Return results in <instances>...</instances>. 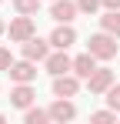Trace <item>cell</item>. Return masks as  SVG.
I'll use <instances>...</instances> for the list:
<instances>
[{
  "mask_svg": "<svg viewBox=\"0 0 120 124\" xmlns=\"http://www.w3.org/2000/svg\"><path fill=\"white\" fill-rule=\"evenodd\" d=\"M97 61H110V57H117V37L113 34H107V30H100L90 37V47H87Z\"/></svg>",
  "mask_w": 120,
  "mask_h": 124,
  "instance_id": "6da1fadb",
  "label": "cell"
},
{
  "mask_svg": "<svg viewBox=\"0 0 120 124\" xmlns=\"http://www.w3.org/2000/svg\"><path fill=\"white\" fill-rule=\"evenodd\" d=\"M7 34H10V40L13 44H23L33 37V20H30V14H20V17H13V20L7 23Z\"/></svg>",
  "mask_w": 120,
  "mask_h": 124,
  "instance_id": "7a4b0ae2",
  "label": "cell"
},
{
  "mask_svg": "<svg viewBox=\"0 0 120 124\" xmlns=\"http://www.w3.org/2000/svg\"><path fill=\"white\" fill-rule=\"evenodd\" d=\"M110 84H113V70H107V67H97V70L87 77L90 94H107V91H110Z\"/></svg>",
  "mask_w": 120,
  "mask_h": 124,
  "instance_id": "3957f363",
  "label": "cell"
},
{
  "mask_svg": "<svg viewBox=\"0 0 120 124\" xmlns=\"http://www.w3.org/2000/svg\"><path fill=\"white\" fill-rule=\"evenodd\" d=\"M77 117V107H73V101L70 97H57V101L50 104V121H73Z\"/></svg>",
  "mask_w": 120,
  "mask_h": 124,
  "instance_id": "277c9868",
  "label": "cell"
},
{
  "mask_svg": "<svg viewBox=\"0 0 120 124\" xmlns=\"http://www.w3.org/2000/svg\"><path fill=\"white\" fill-rule=\"evenodd\" d=\"M23 57L27 61H47L50 57V40H40V37L23 40Z\"/></svg>",
  "mask_w": 120,
  "mask_h": 124,
  "instance_id": "5b68a950",
  "label": "cell"
},
{
  "mask_svg": "<svg viewBox=\"0 0 120 124\" xmlns=\"http://www.w3.org/2000/svg\"><path fill=\"white\" fill-rule=\"evenodd\" d=\"M43 64H47V74H53V77H57V74H70V70H73V61L67 57V50H53Z\"/></svg>",
  "mask_w": 120,
  "mask_h": 124,
  "instance_id": "8992f818",
  "label": "cell"
},
{
  "mask_svg": "<svg viewBox=\"0 0 120 124\" xmlns=\"http://www.w3.org/2000/svg\"><path fill=\"white\" fill-rule=\"evenodd\" d=\"M37 61H17V64H10V81H17V84H30L33 77H37V67H33Z\"/></svg>",
  "mask_w": 120,
  "mask_h": 124,
  "instance_id": "52a82bcc",
  "label": "cell"
},
{
  "mask_svg": "<svg viewBox=\"0 0 120 124\" xmlns=\"http://www.w3.org/2000/svg\"><path fill=\"white\" fill-rule=\"evenodd\" d=\"M77 91H80L77 74H57V77H53V94H57V97H73Z\"/></svg>",
  "mask_w": 120,
  "mask_h": 124,
  "instance_id": "ba28073f",
  "label": "cell"
},
{
  "mask_svg": "<svg viewBox=\"0 0 120 124\" xmlns=\"http://www.w3.org/2000/svg\"><path fill=\"white\" fill-rule=\"evenodd\" d=\"M73 40H77V30H73L70 23H60L57 30L50 34V47H53V50H67Z\"/></svg>",
  "mask_w": 120,
  "mask_h": 124,
  "instance_id": "9c48e42d",
  "label": "cell"
},
{
  "mask_svg": "<svg viewBox=\"0 0 120 124\" xmlns=\"http://www.w3.org/2000/svg\"><path fill=\"white\" fill-rule=\"evenodd\" d=\"M77 3H70V0H53V7H50V17L57 23H70L73 17H77Z\"/></svg>",
  "mask_w": 120,
  "mask_h": 124,
  "instance_id": "30bf717a",
  "label": "cell"
},
{
  "mask_svg": "<svg viewBox=\"0 0 120 124\" xmlns=\"http://www.w3.org/2000/svg\"><path fill=\"white\" fill-rule=\"evenodd\" d=\"M33 97H37V94H33V87H30V84H17V87L10 91V104L20 107V111H27V107L33 104Z\"/></svg>",
  "mask_w": 120,
  "mask_h": 124,
  "instance_id": "8fae6325",
  "label": "cell"
},
{
  "mask_svg": "<svg viewBox=\"0 0 120 124\" xmlns=\"http://www.w3.org/2000/svg\"><path fill=\"white\" fill-rule=\"evenodd\" d=\"M93 70H97V57H93L90 50H87V54H80V57H73V74H77V77L87 81Z\"/></svg>",
  "mask_w": 120,
  "mask_h": 124,
  "instance_id": "7c38bea8",
  "label": "cell"
},
{
  "mask_svg": "<svg viewBox=\"0 0 120 124\" xmlns=\"http://www.w3.org/2000/svg\"><path fill=\"white\" fill-rule=\"evenodd\" d=\"M100 27H103L107 34H113V37H120V10H107V14L100 17Z\"/></svg>",
  "mask_w": 120,
  "mask_h": 124,
  "instance_id": "4fadbf2b",
  "label": "cell"
},
{
  "mask_svg": "<svg viewBox=\"0 0 120 124\" xmlns=\"http://www.w3.org/2000/svg\"><path fill=\"white\" fill-rule=\"evenodd\" d=\"M23 121H27V124H43V121H50V111H40V107L30 104V107L23 111Z\"/></svg>",
  "mask_w": 120,
  "mask_h": 124,
  "instance_id": "5bb4252c",
  "label": "cell"
},
{
  "mask_svg": "<svg viewBox=\"0 0 120 124\" xmlns=\"http://www.w3.org/2000/svg\"><path fill=\"white\" fill-rule=\"evenodd\" d=\"M13 7H17V14H37L40 0H13Z\"/></svg>",
  "mask_w": 120,
  "mask_h": 124,
  "instance_id": "9a60e30c",
  "label": "cell"
},
{
  "mask_svg": "<svg viewBox=\"0 0 120 124\" xmlns=\"http://www.w3.org/2000/svg\"><path fill=\"white\" fill-rule=\"evenodd\" d=\"M107 104L120 114V84H110V91H107Z\"/></svg>",
  "mask_w": 120,
  "mask_h": 124,
  "instance_id": "2e32d148",
  "label": "cell"
},
{
  "mask_svg": "<svg viewBox=\"0 0 120 124\" xmlns=\"http://www.w3.org/2000/svg\"><path fill=\"white\" fill-rule=\"evenodd\" d=\"M103 3V0H77V7L83 10V14H97V7Z\"/></svg>",
  "mask_w": 120,
  "mask_h": 124,
  "instance_id": "e0dca14e",
  "label": "cell"
},
{
  "mask_svg": "<svg viewBox=\"0 0 120 124\" xmlns=\"http://www.w3.org/2000/svg\"><path fill=\"white\" fill-rule=\"evenodd\" d=\"M113 117H117V111H113V107H110V111H97V114H93V121H97V124H107V121H113Z\"/></svg>",
  "mask_w": 120,
  "mask_h": 124,
  "instance_id": "ac0fdd59",
  "label": "cell"
},
{
  "mask_svg": "<svg viewBox=\"0 0 120 124\" xmlns=\"http://www.w3.org/2000/svg\"><path fill=\"white\" fill-rule=\"evenodd\" d=\"M10 64H13L10 50H7V47H0V70H10Z\"/></svg>",
  "mask_w": 120,
  "mask_h": 124,
  "instance_id": "d6986e66",
  "label": "cell"
},
{
  "mask_svg": "<svg viewBox=\"0 0 120 124\" xmlns=\"http://www.w3.org/2000/svg\"><path fill=\"white\" fill-rule=\"evenodd\" d=\"M103 7L107 10H120V0H103Z\"/></svg>",
  "mask_w": 120,
  "mask_h": 124,
  "instance_id": "ffe728a7",
  "label": "cell"
},
{
  "mask_svg": "<svg viewBox=\"0 0 120 124\" xmlns=\"http://www.w3.org/2000/svg\"><path fill=\"white\" fill-rule=\"evenodd\" d=\"M3 30H7V27H3V23H0V34H3Z\"/></svg>",
  "mask_w": 120,
  "mask_h": 124,
  "instance_id": "44dd1931",
  "label": "cell"
},
{
  "mask_svg": "<svg viewBox=\"0 0 120 124\" xmlns=\"http://www.w3.org/2000/svg\"><path fill=\"white\" fill-rule=\"evenodd\" d=\"M0 124H3V114H0Z\"/></svg>",
  "mask_w": 120,
  "mask_h": 124,
  "instance_id": "7402d4cb",
  "label": "cell"
},
{
  "mask_svg": "<svg viewBox=\"0 0 120 124\" xmlns=\"http://www.w3.org/2000/svg\"><path fill=\"white\" fill-rule=\"evenodd\" d=\"M0 3H3V0H0Z\"/></svg>",
  "mask_w": 120,
  "mask_h": 124,
  "instance_id": "603a6c76",
  "label": "cell"
}]
</instances>
